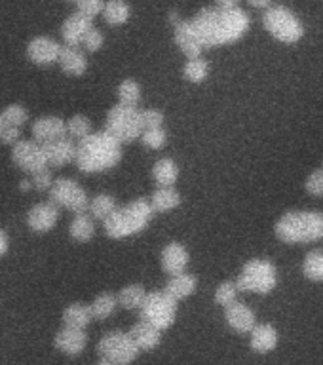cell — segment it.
Listing matches in <instances>:
<instances>
[{"label": "cell", "instance_id": "cell-32", "mask_svg": "<svg viewBox=\"0 0 323 365\" xmlns=\"http://www.w3.org/2000/svg\"><path fill=\"white\" fill-rule=\"evenodd\" d=\"M183 76L193 82V84H202L207 76H210V63L205 61L204 57H194L185 63L183 68Z\"/></svg>", "mask_w": 323, "mask_h": 365}, {"label": "cell", "instance_id": "cell-8", "mask_svg": "<svg viewBox=\"0 0 323 365\" xmlns=\"http://www.w3.org/2000/svg\"><path fill=\"white\" fill-rule=\"evenodd\" d=\"M139 310H141V319L154 325L156 329L165 331L175 324L177 301H173L164 291H154L147 293Z\"/></svg>", "mask_w": 323, "mask_h": 365}, {"label": "cell", "instance_id": "cell-47", "mask_svg": "<svg viewBox=\"0 0 323 365\" xmlns=\"http://www.w3.org/2000/svg\"><path fill=\"white\" fill-rule=\"evenodd\" d=\"M247 2H250L253 8H265V10L272 6V0H247Z\"/></svg>", "mask_w": 323, "mask_h": 365}, {"label": "cell", "instance_id": "cell-33", "mask_svg": "<svg viewBox=\"0 0 323 365\" xmlns=\"http://www.w3.org/2000/svg\"><path fill=\"white\" fill-rule=\"evenodd\" d=\"M116 307H118V301H116V295H113V293H101L90 304L93 319H107L108 316H113Z\"/></svg>", "mask_w": 323, "mask_h": 365}, {"label": "cell", "instance_id": "cell-39", "mask_svg": "<svg viewBox=\"0 0 323 365\" xmlns=\"http://www.w3.org/2000/svg\"><path fill=\"white\" fill-rule=\"evenodd\" d=\"M105 2L107 0H78V14H82L88 19H96L97 16H101L103 8H105Z\"/></svg>", "mask_w": 323, "mask_h": 365}, {"label": "cell", "instance_id": "cell-48", "mask_svg": "<svg viewBox=\"0 0 323 365\" xmlns=\"http://www.w3.org/2000/svg\"><path fill=\"white\" fill-rule=\"evenodd\" d=\"M19 188H21L23 192H27V190H31V188H33V182L27 181V179H23V181L19 182Z\"/></svg>", "mask_w": 323, "mask_h": 365}, {"label": "cell", "instance_id": "cell-36", "mask_svg": "<svg viewBox=\"0 0 323 365\" xmlns=\"http://www.w3.org/2000/svg\"><path fill=\"white\" fill-rule=\"evenodd\" d=\"M143 145L150 150H160L168 143V131L164 128H154V130H143L141 133Z\"/></svg>", "mask_w": 323, "mask_h": 365}, {"label": "cell", "instance_id": "cell-18", "mask_svg": "<svg viewBox=\"0 0 323 365\" xmlns=\"http://www.w3.org/2000/svg\"><path fill=\"white\" fill-rule=\"evenodd\" d=\"M90 29H93V21L76 11L73 16H68L61 25L63 42L67 46H73V48H78V46H82V40Z\"/></svg>", "mask_w": 323, "mask_h": 365}, {"label": "cell", "instance_id": "cell-29", "mask_svg": "<svg viewBox=\"0 0 323 365\" xmlns=\"http://www.w3.org/2000/svg\"><path fill=\"white\" fill-rule=\"evenodd\" d=\"M145 297H147V291L141 284H131L125 285L124 289H120L116 301H118V307L125 308V310H139Z\"/></svg>", "mask_w": 323, "mask_h": 365}, {"label": "cell", "instance_id": "cell-38", "mask_svg": "<svg viewBox=\"0 0 323 365\" xmlns=\"http://www.w3.org/2000/svg\"><path fill=\"white\" fill-rule=\"evenodd\" d=\"M2 118H4V122L8 125L21 128L23 124H27L29 122V113H27V108L21 107V105H10V107L4 108Z\"/></svg>", "mask_w": 323, "mask_h": 365}, {"label": "cell", "instance_id": "cell-22", "mask_svg": "<svg viewBox=\"0 0 323 365\" xmlns=\"http://www.w3.org/2000/svg\"><path fill=\"white\" fill-rule=\"evenodd\" d=\"M250 335V344L257 354H268L272 352V350H276V346H278V331H276V327H272L270 324H257L255 327L251 329Z\"/></svg>", "mask_w": 323, "mask_h": 365}, {"label": "cell", "instance_id": "cell-15", "mask_svg": "<svg viewBox=\"0 0 323 365\" xmlns=\"http://www.w3.org/2000/svg\"><path fill=\"white\" fill-rule=\"evenodd\" d=\"M42 147H44L46 162L50 168H63L76 158V143L71 137H61L57 141L46 143Z\"/></svg>", "mask_w": 323, "mask_h": 365}, {"label": "cell", "instance_id": "cell-4", "mask_svg": "<svg viewBox=\"0 0 323 365\" xmlns=\"http://www.w3.org/2000/svg\"><path fill=\"white\" fill-rule=\"evenodd\" d=\"M153 215L154 211L148 200H133L124 207H116L113 215L103 221L105 234L113 240L130 238L133 234L143 232L148 227V222L153 221Z\"/></svg>", "mask_w": 323, "mask_h": 365}, {"label": "cell", "instance_id": "cell-5", "mask_svg": "<svg viewBox=\"0 0 323 365\" xmlns=\"http://www.w3.org/2000/svg\"><path fill=\"white\" fill-rule=\"evenodd\" d=\"M236 285H238V291L267 295L278 285V270L270 261L251 259L242 268V272L236 279Z\"/></svg>", "mask_w": 323, "mask_h": 365}, {"label": "cell", "instance_id": "cell-28", "mask_svg": "<svg viewBox=\"0 0 323 365\" xmlns=\"http://www.w3.org/2000/svg\"><path fill=\"white\" fill-rule=\"evenodd\" d=\"M179 165L171 158L158 160L153 168V179L158 187H173L179 179Z\"/></svg>", "mask_w": 323, "mask_h": 365}, {"label": "cell", "instance_id": "cell-19", "mask_svg": "<svg viewBox=\"0 0 323 365\" xmlns=\"http://www.w3.org/2000/svg\"><path fill=\"white\" fill-rule=\"evenodd\" d=\"M53 344H56L57 350H61L67 356H78L88 346V335H86L84 329L63 327L61 331H57Z\"/></svg>", "mask_w": 323, "mask_h": 365}, {"label": "cell", "instance_id": "cell-34", "mask_svg": "<svg viewBox=\"0 0 323 365\" xmlns=\"http://www.w3.org/2000/svg\"><path fill=\"white\" fill-rule=\"evenodd\" d=\"M91 133H93L91 120L84 114H74L73 118L67 120V137H71L73 141H82Z\"/></svg>", "mask_w": 323, "mask_h": 365}, {"label": "cell", "instance_id": "cell-6", "mask_svg": "<svg viewBox=\"0 0 323 365\" xmlns=\"http://www.w3.org/2000/svg\"><path fill=\"white\" fill-rule=\"evenodd\" d=\"M262 25L274 38L284 44H297L304 36L301 19L285 6H270L262 14Z\"/></svg>", "mask_w": 323, "mask_h": 365}, {"label": "cell", "instance_id": "cell-51", "mask_svg": "<svg viewBox=\"0 0 323 365\" xmlns=\"http://www.w3.org/2000/svg\"><path fill=\"white\" fill-rule=\"evenodd\" d=\"M68 2H78V0H68Z\"/></svg>", "mask_w": 323, "mask_h": 365}, {"label": "cell", "instance_id": "cell-49", "mask_svg": "<svg viewBox=\"0 0 323 365\" xmlns=\"http://www.w3.org/2000/svg\"><path fill=\"white\" fill-rule=\"evenodd\" d=\"M97 365H116V364H113V361H111V359H107V358H101Z\"/></svg>", "mask_w": 323, "mask_h": 365}, {"label": "cell", "instance_id": "cell-17", "mask_svg": "<svg viewBox=\"0 0 323 365\" xmlns=\"http://www.w3.org/2000/svg\"><path fill=\"white\" fill-rule=\"evenodd\" d=\"M225 319L236 333H242V335L251 333V329L257 325L255 312L247 304L238 301L225 308Z\"/></svg>", "mask_w": 323, "mask_h": 365}, {"label": "cell", "instance_id": "cell-10", "mask_svg": "<svg viewBox=\"0 0 323 365\" xmlns=\"http://www.w3.org/2000/svg\"><path fill=\"white\" fill-rule=\"evenodd\" d=\"M50 200L57 207L73 211L76 213H86L90 205V196L78 182L73 179H56L50 188Z\"/></svg>", "mask_w": 323, "mask_h": 365}, {"label": "cell", "instance_id": "cell-50", "mask_svg": "<svg viewBox=\"0 0 323 365\" xmlns=\"http://www.w3.org/2000/svg\"><path fill=\"white\" fill-rule=\"evenodd\" d=\"M6 128V122H4V118H2V113H0V133H2V130H4Z\"/></svg>", "mask_w": 323, "mask_h": 365}, {"label": "cell", "instance_id": "cell-21", "mask_svg": "<svg viewBox=\"0 0 323 365\" xmlns=\"http://www.w3.org/2000/svg\"><path fill=\"white\" fill-rule=\"evenodd\" d=\"M128 335L131 336V341L135 342V346L139 350H154L162 342V331L156 329L154 325H150L145 319H139L133 327L130 329Z\"/></svg>", "mask_w": 323, "mask_h": 365}, {"label": "cell", "instance_id": "cell-9", "mask_svg": "<svg viewBox=\"0 0 323 365\" xmlns=\"http://www.w3.org/2000/svg\"><path fill=\"white\" fill-rule=\"evenodd\" d=\"M97 350L101 354V358L111 359L116 365H130L133 364L139 356V348L135 346V342L131 341V336L124 331H113L103 336Z\"/></svg>", "mask_w": 323, "mask_h": 365}, {"label": "cell", "instance_id": "cell-42", "mask_svg": "<svg viewBox=\"0 0 323 365\" xmlns=\"http://www.w3.org/2000/svg\"><path fill=\"white\" fill-rule=\"evenodd\" d=\"M304 187H307V192L310 196H323V170L312 171L308 175Z\"/></svg>", "mask_w": 323, "mask_h": 365}, {"label": "cell", "instance_id": "cell-31", "mask_svg": "<svg viewBox=\"0 0 323 365\" xmlns=\"http://www.w3.org/2000/svg\"><path fill=\"white\" fill-rule=\"evenodd\" d=\"M116 93H118V105H122V107L137 108V105L141 101V86L137 84L133 78H125L124 82H120Z\"/></svg>", "mask_w": 323, "mask_h": 365}, {"label": "cell", "instance_id": "cell-40", "mask_svg": "<svg viewBox=\"0 0 323 365\" xmlns=\"http://www.w3.org/2000/svg\"><path fill=\"white\" fill-rule=\"evenodd\" d=\"M141 122L143 130H154V128H164L165 116L158 108H147L141 110Z\"/></svg>", "mask_w": 323, "mask_h": 365}, {"label": "cell", "instance_id": "cell-20", "mask_svg": "<svg viewBox=\"0 0 323 365\" xmlns=\"http://www.w3.org/2000/svg\"><path fill=\"white\" fill-rule=\"evenodd\" d=\"M59 67L67 76H84L86 71H88V59H86V53L80 48H73V46H63L61 53H59Z\"/></svg>", "mask_w": 323, "mask_h": 365}, {"label": "cell", "instance_id": "cell-35", "mask_svg": "<svg viewBox=\"0 0 323 365\" xmlns=\"http://www.w3.org/2000/svg\"><path fill=\"white\" fill-rule=\"evenodd\" d=\"M302 272L312 282H323V250H314L304 257Z\"/></svg>", "mask_w": 323, "mask_h": 365}, {"label": "cell", "instance_id": "cell-41", "mask_svg": "<svg viewBox=\"0 0 323 365\" xmlns=\"http://www.w3.org/2000/svg\"><path fill=\"white\" fill-rule=\"evenodd\" d=\"M103 44H105V34L96 27L90 29L88 34L84 36V40H82V46L88 51H99L103 48Z\"/></svg>", "mask_w": 323, "mask_h": 365}, {"label": "cell", "instance_id": "cell-13", "mask_svg": "<svg viewBox=\"0 0 323 365\" xmlns=\"http://www.w3.org/2000/svg\"><path fill=\"white\" fill-rule=\"evenodd\" d=\"M59 221V207L51 200L33 205L27 213V225L33 232H50Z\"/></svg>", "mask_w": 323, "mask_h": 365}, {"label": "cell", "instance_id": "cell-7", "mask_svg": "<svg viewBox=\"0 0 323 365\" xmlns=\"http://www.w3.org/2000/svg\"><path fill=\"white\" fill-rule=\"evenodd\" d=\"M105 131L114 137L120 145H130L139 139L143 133L141 110L116 105L108 110L107 120H105Z\"/></svg>", "mask_w": 323, "mask_h": 365}, {"label": "cell", "instance_id": "cell-30", "mask_svg": "<svg viewBox=\"0 0 323 365\" xmlns=\"http://www.w3.org/2000/svg\"><path fill=\"white\" fill-rule=\"evenodd\" d=\"M116 207H118L116 198H113L111 194H97V196H93V200H90L88 211H90L91 219L105 221V219L113 215Z\"/></svg>", "mask_w": 323, "mask_h": 365}, {"label": "cell", "instance_id": "cell-2", "mask_svg": "<svg viewBox=\"0 0 323 365\" xmlns=\"http://www.w3.org/2000/svg\"><path fill=\"white\" fill-rule=\"evenodd\" d=\"M122 160V145L107 131H97L84 137L76 145V158L74 164L78 165L82 173H103L116 168Z\"/></svg>", "mask_w": 323, "mask_h": 365}, {"label": "cell", "instance_id": "cell-44", "mask_svg": "<svg viewBox=\"0 0 323 365\" xmlns=\"http://www.w3.org/2000/svg\"><path fill=\"white\" fill-rule=\"evenodd\" d=\"M19 139H21V128H14V125L6 124V128L0 133V141L4 143V145H11L14 147Z\"/></svg>", "mask_w": 323, "mask_h": 365}, {"label": "cell", "instance_id": "cell-24", "mask_svg": "<svg viewBox=\"0 0 323 365\" xmlns=\"http://www.w3.org/2000/svg\"><path fill=\"white\" fill-rule=\"evenodd\" d=\"M181 202V194L177 192L173 187H158V190H154L150 200H148L154 213H168V211L177 210Z\"/></svg>", "mask_w": 323, "mask_h": 365}, {"label": "cell", "instance_id": "cell-37", "mask_svg": "<svg viewBox=\"0 0 323 365\" xmlns=\"http://www.w3.org/2000/svg\"><path fill=\"white\" fill-rule=\"evenodd\" d=\"M238 301V285L236 282H222L215 289V302L221 307H230L232 302Z\"/></svg>", "mask_w": 323, "mask_h": 365}, {"label": "cell", "instance_id": "cell-14", "mask_svg": "<svg viewBox=\"0 0 323 365\" xmlns=\"http://www.w3.org/2000/svg\"><path fill=\"white\" fill-rule=\"evenodd\" d=\"M61 137H67V120L59 116H42L34 120L33 124V141L46 145V143L57 141Z\"/></svg>", "mask_w": 323, "mask_h": 365}, {"label": "cell", "instance_id": "cell-25", "mask_svg": "<svg viewBox=\"0 0 323 365\" xmlns=\"http://www.w3.org/2000/svg\"><path fill=\"white\" fill-rule=\"evenodd\" d=\"M101 16L107 25H111V27H120V25L130 21L131 8L125 0H107Z\"/></svg>", "mask_w": 323, "mask_h": 365}, {"label": "cell", "instance_id": "cell-1", "mask_svg": "<svg viewBox=\"0 0 323 365\" xmlns=\"http://www.w3.org/2000/svg\"><path fill=\"white\" fill-rule=\"evenodd\" d=\"M173 23V38L179 50L188 57H202L205 48L238 42L250 31V16L242 8H204L193 19H181L177 14L170 16Z\"/></svg>", "mask_w": 323, "mask_h": 365}, {"label": "cell", "instance_id": "cell-43", "mask_svg": "<svg viewBox=\"0 0 323 365\" xmlns=\"http://www.w3.org/2000/svg\"><path fill=\"white\" fill-rule=\"evenodd\" d=\"M33 188H36L39 192H46V190H50L51 185H53V177H51V171L46 168V170L39 171V173H34L33 175Z\"/></svg>", "mask_w": 323, "mask_h": 365}, {"label": "cell", "instance_id": "cell-52", "mask_svg": "<svg viewBox=\"0 0 323 365\" xmlns=\"http://www.w3.org/2000/svg\"><path fill=\"white\" fill-rule=\"evenodd\" d=\"M322 170H323V165H322Z\"/></svg>", "mask_w": 323, "mask_h": 365}, {"label": "cell", "instance_id": "cell-45", "mask_svg": "<svg viewBox=\"0 0 323 365\" xmlns=\"http://www.w3.org/2000/svg\"><path fill=\"white\" fill-rule=\"evenodd\" d=\"M8 250H10V238L4 230H0V257H4Z\"/></svg>", "mask_w": 323, "mask_h": 365}, {"label": "cell", "instance_id": "cell-26", "mask_svg": "<svg viewBox=\"0 0 323 365\" xmlns=\"http://www.w3.org/2000/svg\"><path fill=\"white\" fill-rule=\"evenodd\" d=\"M93 319V314H91L90 304H71V307L65 308L63 312V324L65 327H74V329H86L88 325L91 324Z\"/></svg>", "mask_w": 323, "mask_h": 365}, {"label": "cell", "instance_id": "cell-11", "mask_svg": "<svg viewBox=\"0 0 323 365\" xmlns=\"http://www.w3.org/2000/svg\"><path fill=\"white\" fill-rule=\"evenodd\" d=\"M11 160L19 170L25 171V173H31V175L48 168L44 147L40 143L33 141V139H19L11 147Z\"/></svg>", "mask_w": 323, "mask_h": 365}, {"label": "cell", "instance_id": "cell-3", "mask_svg": "<svg viewBox=\"0 0 323 365\" xmlns=\"http://www.w3.org/2000/svg\"><path fill=\"white\" fill-rule=\"evenodd\" d=\"M276 238L284 244H312L323 238V213L289 211L274 227Z\"/></svg>", "mask_w": 323, "mask_h": 365}, {"label": "cell", "instance_id": "cell-12", "mask_svg": "<svg viewBox=\"0 0 323 365\" xmlns=\"http://www.w3.org/2000/svg\"><path fill=\"white\" fill-rule=\"evenodd\" d=\"M61 48L63 46L50 36H36L27 44V57L34 65L48 67V65L57 63Z\"/></svg>", "mask_w": 323, "mask_h": 365}, {"label": "cell", "instance_id": "cell-46", "mask_svg": "<svg viewBox=\"0 0 323 365\" xmlns=\"http://www.w3.org/2000/svg\"><path fill=\"white\" fill-rule=\"evenodd\" d=\"M242 0H215V4L219 8H236Z\"/></svg>", "mask_w": 323, "mask_h": 365}, {"label": "cell", "instance_id": "cell-27", "mask_svg": "<svg viewBox=\"0 0 323 365\" xmlns=\"http://www.w3.org/2000/svg\"><path fill=\"white\" fill-rule=\"evenodd\" d=\"M68 234L74 242L78 244H88L93 236H96V225H93V219L90 217V213H76L68 227Z\"/></svg>", "mask_w": 323, "mask_h": 365}, {"label": "cell", "instance_id": "cell-23", "mask_svg": "<svg viewBox=\"0 0 323 365\" xmlns=\"http://www.w3.org/2000/svg\"><path fill=\"white\" fill-rule=\"evenodd\" d=\"M196 287H198V279H196V276L183 272L179 274V276H173V278L165 284L164 293H168L173 301L179 302L183 301V299H187V297L193 295L194 291H196Z\"/></svg>", "mask_w": 323, "mask_h": 365}, {"label": "cell", "instance_id": "cell-16", "mask_svg": "<svg viewBox=\"0 0 323 365\" xmlns=\"http://www.w3.org/2000/svg\"><path fill=\"white\" fill-rule=\"evenodd\" d=\"M160 261H162V268H164L165 274H170L171 278L173 276H179L187 270L188 262H190V255H188L187 247L183 244H177V242H171L162 250V255H160Z\"/></svg>", "mask_w": 323, "mask_h": 365}]
</instances>
